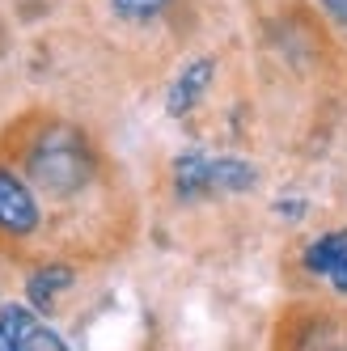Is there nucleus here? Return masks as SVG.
Returning a JSON list of instances; mask_svg holds the SVG:
<instances>
[{"label":"nucleus","instance_id":"10","mask_svg":"<svg viewBox=\"0 0 347 351\" xmlns=\"http://www.w3.org/2000/svg\"><path fill=\"white\" fill-rule=\"evenodd\" d=\"M276 216H292V220H301V216H305V199H280V204H276Z\"/></svg>","mask_w":347,"mask_h":351},{"label":"nucleus","instance_id":"8","mask_svg":"<svg viewBox=\"0 0 347 351\" xmlns=\"http://www.w3.org/2000/svg\"><path fill=\"white\" fill-rule=\"evenodd\" d=\"M169 0H110V9L123 17V21H153L165 13Z\"/></svg>","mask_w":347,"mask_h":351},{"label":"nucleus","instance_id":"2","mask_svg":"<svg viewBox=\"0 0 347 351\" xmlns=\"http://www.w3.org/2000/svg\"><path fill=\"white\" fill-rule=\"evenodd\" d=\"M259 186V169L246 157L229 153H204L187 148L174 161V191L182 199H204V195H246Z\"/></svg>","mask_w":347,"mask_h":351},{"label":"nucleus","instance_id":"6","mask_svg":"<svg viewBox=\"0 0 347 351\" xmlns=\"http://www.w3.org/2000/svg\"><path fill=\"white\" fill-rule=\"evenodd\" d=\"M212 77H216V60H212V56L191 60V64L178 72V77H174V85H169V93H165V110H169L174 119L191 114L195 106L204 102V93H208Z\"/></svg>","mask_w":347,"mask_h":351},{"label":"nucleus","instance_id":"5","mask_svg":"<svg viewBox=\"0 0 347 351\" xmlns=\"http://www.w3.org/2000/svg\"><path fill=\"white\" fill-rule=\"evenodd\" d=\"M301 263H305V271L313 280L331 284L339 296H347V229H331V233L313 237L305 245Z\"/></svg>","mask_w":347,"mask_h":351},{"label":"nucleus","instance_id":"4","mask_svg":"<svg viewBox=\"0 0 347 351\" xmlns=\"http://www.w3.org/2000/svg\"><path fill=\"white\" fill-rule=\"evenodd\" d=\"M38 224H43V212H38L34 191L21 182L13 169L0 165V233L5 237H30Z\"/></svg>","mask_w":347,"mask_h":351},{"label":"nucleus","instance_id":"3","mask_svg":"<svg viewBox=\"0 0 347 351\" xmlns=\"http://www.w3.org/2000/svg\"><path fill=\"white\" fill-rule=\"evenodd\" d=\"M0 351H68V343L26 305H0Z\"/></svg>","mask_w":347,"mask_h":351},{"label":"nucleus","instance_id":"1","mask_svg":"<svg viewBox=\"0 0 347 351\" xmlns=\"http://www.w3.org/2000/svg\"><path fill=\"white\" fill-rule=\"evenodd\" d=\"M93 169H97V157L89 140L68 128V123H51L34 136V144L26 148V173L30 182L47 195H77L93 182Z\"/></svg>","mask_w":347,"mask_h":351},{"label":"nucleus","instance_id":"7","mask_svg":"<svg viewBox=\"0 0 347 351\" xmlns=\"http://www.w3.org/2000/svg\"><path fill=\"white\" fill-rule=\"evenodd\" d=\"M72 280H77V271H72L68 263H43L30 271V280H26V296H30V305L43 309V313H51L56 305V296L72 288Z\"/></svg>","mask_w":347,"mask_h":351},{"label":"nucleus","instance_id":"9","mask_svg":"<svg viewBox=\"0 0 347 351\" xmlns=\"http://www.w3.org/2000/svg\"><path fill=\"white\" fill-rule=\"evenodd\" d=\"M322 13H326L335 26H347V0H318Z\"/></svg>","mask_w":347,"mask_h":351}]
</instances>
